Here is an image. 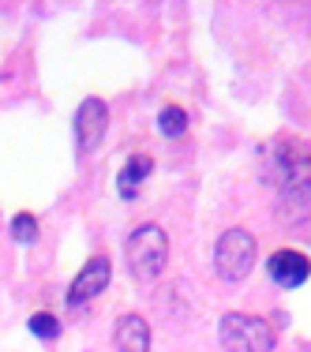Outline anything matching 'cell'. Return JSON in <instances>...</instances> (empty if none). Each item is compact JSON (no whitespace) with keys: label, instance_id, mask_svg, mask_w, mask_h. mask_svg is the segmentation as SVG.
I'll return each mask as SVG.
<instances>
[{"label":"cell","instance_id":"11","mask_svg":"<svg viewBox=\"0 0 311 352\" xmlns=\"http://www.w3.org/2000/svg\"><path fill=\"white\" fill-rule=\"evenodd\" d=\"M12 240L15 244H34L38 240V217L34 214H15L12 217Z\"/></svg>","mask_w":311,"mask_h":352},{"label":"cell","instance_id":"5","mask_svg":"<svg viewBox=\"0 0 311 352\" xmlns=\"http://www.w3.org/2000/svg\"><path fill=\"white\" fill-rule=\"evenodd\" d=\"M105 128H109V109L102 98H87L75 113V146L79 154H90V150L102 146L105 139Z\"/></svg>","mask_w":311,"mask_h":352},{"label":"cell","instance_id":"7","mask_svg":"<svg viewBox=\"0 0 311 352\" xmlns=\"http://www.w3.org/2000/svg\"><path fill=\"white\" fill-rule=\"evenodd\" d=\"M266 274L281 289H300L311 278V258L300 248H277L270 255V263H266Z\"/></svg>","mask_w":311,"mask_h":352},{"label":"cell","instance_id":"3","mask_svg":"<svg viewBox=\"0 0 311 352\" xmlns=\"http://www.w3.org/2000/svg\"><path fill=\"white\" fill-rule=\"evenodd\" d=\"M217 341L225 352H274V330L266 318L248 315V311H229L222 315L217 326Z\"/></svg>","mask_w":311,"mask_h":352},{"label":"cell","instance_id":"6","mask_svg":"<svg viewBox=\"0 0 311 352\" xmlns=\"http://www.w3.org/2000/svg\"><path fill=\"white\" fill-rule=\"evenodd\" d=\"M109 278H113V263H109V255H94L79 274H75V281L68 285V307H83V304H90L94 296H102Z\"/></svg>","mask_w":311,"mask_h":352},{"label":"cell","instance_id":"8","mask_svg":"<svg viewBox=\"0 0 311 352\" xmlns=\"http://www.w3.org/2000/svg\"><path fill=\"white\" fill-rule=\"evenodd\" d=\"M113 345H116V352H150V326H147V318L136 315V311L120 315V318H116V326H113Z\"/></svg>","mask_w":311,"mask_h":352},{"label":"cell","instance_id":"1","mask_svg":"<svg viewBox=\"0 0 311 352\" xmlns=\"http://www.w3.org/2000/svg\"><path fill=\"white\" fill-rule=\"evenodd\" d=\"M266 176L277 191V214L285 225H304L311 217V146L297 135H274L263 146Z\"/></svg>","mask_w":311,"mask_h":352},{"label":"cell","instance_id":"9","mask_svg":"<svg viewBox=\"0 0 311 352\" xmlns=\"http://www.w3.org/2000/svg\"><path fill=\"white\" fill-rule=\"evenodd\" d=\"M154 173V157L150 154H131L128 165L120 169V176H116V191H120V199H139V184L147 180V176Z\"/></svg>","mask_w":311,"mask_h":352},{"label":"cell","instance_id":"2","mask_svg":"<svg viewBox=\"0 0 311 352\" xmlns=\"http://www.w3.org/2000/svg\"><path fill=\"white\" fill-rule=\"evenodd\" d=\"M124 258H128V270L139 285H150L169 263V236H165L162 225L142 221L131 229L128 244H124Z\"/></svg>","mask_w":311,"mask_h":352},{"label":"cell","instance_id":"12","mask_svg":"<svg viewBox=\"0 0 311 352\" xmlns=\"http://www.w3.org/2000/svg\"><path fill=\"white\" fill-rule=\"evenodd\" d=\"M30 333L41 341H53L56 333H61V318H56L53 311H38V315H30Z\"/></svg>","mask_w":311,"mask_h":352},{"label":"cell","instance_id":"4","mask_svg":"<svg viewBox=\"0 0 311 352\" xmlns=\"http://www.w3.org/2000/svg\"><path fill=\"white\" fill-rule=\"evenodd\" d=\"M255 255H259V248H255V236L248 229H225L214 244L217 278L229 281V285H240L251 274V266H255Z\"/></svg>","mask_w":311,"mask_h":352},{"label":"cell","instance_id":"10","mask_svg":"<svg viewBox=\"0 0 311 352\" xmlns=\"http://www.w3.org/2000/svg\"><path fill=\"white\" fill-rule=\"evenodd\" d=\"M158 131H162L165 139H180L184 131H188V113H184L180 105H165L162 113H158Z\"/></svg>","mask_w":311,"mask_h":352}]
</instances>
